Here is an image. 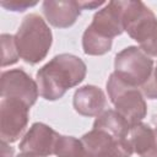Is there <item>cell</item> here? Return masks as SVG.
Masks as SVG:
<instances>
[{
  "instance_id": "obj_18",
  "label": "cell",
  "mask_w": 157,
  "mask_h": 157,
  "mask_svg": "<svg viewBox=\"0 0 157 157\" xmlns=\"http://www.w3.org/2000/svg\"><path fill=\"white\" fill-rule=\"evenodd\" d=\"M141 90H142V93L145 97H147L150 99H157V63L151 72L150 78L141 87Z\"/></svg>"
},
{
  "instance_id": "obj_6",
  "label": "cell",
  "mask_w": 157,
  "mask_h": 157,
  "mask_svg": "<svg viewBox=\"0 0 157 157\" xmlns=\"http://www.w3.org/2000/svg\"><path fill=\"white\" fill-rule=\"evenodd\" d=\"M153 60L141 48L130 45L119 52L114 59V74L134 87H142L151 76Z\"/></svg>"
},
{
  "instance_id": "obj_5",
  "label": "cell",
  "mask_w": 157,
  "mask_h": 157,
  "mask_svg": "<svg viewBox=\"0 0 157 157\" xmlns=\"http://www.w3.org/2000/svg\"><path fill=\"white\" fill-rule=\"evenodd\" d=\"M107 92L115 110L121 114L132 126L142 121L147 114V104L137 87L128 85L114 72L107 81Z\"/></svg>"
},
{
  "instance_id": "obj_21",
  "label": "cell",
  "mask_w": 157,
  "mask_h": 157,
  "mask_svg": "<svg viewBox=\"0 0 157 157\" xmlns=\"http://www.w3.org/2000/svg\"><path fill=\"white\" fill-rule=\"evenodd\" d=\"M17 157H37V156H32V155H27V153H20Z\"/></svg>"
},
{
  "instance_id": "obj_12",
  "label": "cell",
  "mask_w": 157,
  "mask_h": 157,
  "mask_svg": "<svg viewBox=\"0 0 157 157\" xmlns=\"http://www.w3.org/2000/svg\"><path fill=\"white\" fill-rule=\"evenodd\" d=\"M104 92L93 85H85L75 91L72 98L74 109L83 117H98L105 108Z\"/></svg>"
},
{
  "instance_id": "obj_2",
  "label": "cell",
  "mask_w": 157,
  "mask_h": 157,
  "mask_svg": "<svg viewBox=\"0 0 157 157\" xmlns=\"http://www.w3.org/2000/svg\"><path fill=\"white\" fill-rule=\"evenodd\" d=\"M124 32L123 1H109L98 10L82 36V48L87 55H104L112 49L113 38Z\"/></svg>"
},
{
  "instance_id": "obj_7",
  "label": "cell",
  "mask_w": 157,
  "mask_h": 157,
  "mask_svg": "<svg viewBox=\"0 0 157 157\" xmlns=\"http://www.w3.org/2000/svg\"><path fill=\"white\" fill-rule=\"evenodd\" d=\"M29 118V107L16 98H2L0 102V137L11 144L25 131Z\"/></svg>"
},
{
  "instance_id": "obj_17",
  "label": "cell",
  "mask_w": 157,
  "mask_h": 157,
  "mask_svg": "<svg viewBox=\"0 0 157 157\" xmlns=\"http://www.w3.org/2000/svg\"><path fill=\"white\" fill-rule=\"evenodd\" d=\"M38 2L37 1H28V0H1L0 5L9 10V11H15V12H23L25 10L36 6Z\"/></svg>"
},
{
  "instance_id": "obj_10",
  "label": "cell",
  "mask_w": 157,
  "mask_h": 157,
  "mask_svg": "<svg viewBox=\"0 0 157 157\" xmlns=\"http://www.w3.org/2000/svg\"><path fill=\"white\" fill-rule=\"evenodd\" d=\"M59 136L60 135L49 125L44 123H34L22 137L18 147L21 153L48 157L54 155Z\"/></svg>"
},
{
  "instance_id": "obj_9",
  "label": "cell",
  "mask_w": 157,
  "mask_h": 157,
  "mask_svg": "<svg viewBox=\"0 0 157 157\" xmlns=\"http://www.w3.org/2000/svg\"><path fill=\"white\" fill-rule=\"evenodd\" d=\"M1 98H16L29 108L37 102L39 91L37 82L22 69H12L1 74Z\"/></svg>"
},
{
  "instance_id": "obj_11",
  "label": "cell",
  "mask_w": 157,
  "mask_h": 157,
  "mask_svg": "<svg viewBox=\"0 0 157 157\" xmlns=\"http://www.w3.org/2000/svg\"><path fill=\"white\" fill-rule=\"evenodd\" d=\"M42 9L47 21L56 28L72 26L81 13L80 4L75 0H45Z\"/></svg>"
},
{
  "instance_id": "obj_8",
  "label": "cell",
  "mask_w": 157,
  "mask_h": 157,
  "mask_svg": "<svg viewBox=\"0 0 157 157\" xmlns=\"http://www.w3.org/2000/svg\"><path fill=\"white\" fill-rule=\"evenodd\" d=\"M81 141L94 157H131L134 152L128 137H119L98 129L86 132Z\"/></svg>"
},
{
  "instance_id": "obj_22",
  "label": "cell",
  "mask_w": 157,
  "mask_h": 157,
  "mask_svg": "<svg viewBox=\"0 0 157 157\" xmlns=\"http://www.w3.org/2000/svg\"><path fill=\"white\" fill-rule=\"evenodd\" d=\"M153 123H155V125H156V128H155V129L157 130V115H156V117L153 118Z\"/></svg>"
},
{
  "instance_id": "obj_3",
  "label": "cell",
  "mask_w": 157,
  "mask_h": 157,
  "mask_svg": "<svg viewBox=\"0 0 157 157\" xmlns=\"http://www.w3.org/2000/svg\"><path fill=\"white\" fill-rule=\"evenodd\" d=\"M15 42L20 58L34 65L48 55L53 43V34L39 15L29 13L22 20L15 34Z\"/></svg>"
},
{
  "instance_id": "obj_16",
  "label": "cell",
  "mask_w": 157,
  "mask_h": 157,
  "mask_svg": "<svg viewBox=\"0 0 157 157\" xmlns=\"http://www.w3.org/2000/svg\"><path fill=\"white\" fill-rule=\"evenodd\" d=\"M1 39V66H9L16 64L20 59L17 45L15 42V36L4 33L0 37Z\"/></svg>"
},
{
  "instance_id": "obj_1",
  "label": "cell",
  "mask_w": 157,
  "mask_h": 157,
  "mask_svg": "<svg viewBox=\"0 0 157 157\" xmlns=\"http://www.w3.org/2000/svg\"><path fill=\"white\" fill-rule=\"evenodd\" d=\"M86 72L87 66L81 58L69 53L55 55L37 71L39 94L47 101H56L67 90L81 83Z\"/></svg>"
},
{
  "instance_id": "obj_20",
  "label": "cell",
  "mask_w": 157,
  "mask_h": 157,
  "mask_svg": "<svg viewBox=\"0 0 157 157\" xmlns=\"http://www.w3.org/2000/svg\"><path fill=\"white\" fill-rule=\"evenodd\" d=\"M1 146H2V155H4V157H11L12 153H13V148L11 146H9L7 142H4V141H1Z\"/></svg>"
},
{
  "instance_id": "obj_14",
  "label": "cell",
  "mask_w": 157,
  "mask_h": 157,
  "mask_svg": "<svg viewBox=\"0 0 157 157\" xmlns=\"http://www.w3.org/2000/svg\"><path fill=\"white\" fill-rule=\"evenodd\" d=\"M130 128L129 121L114 109L103 110L93 123V129L103 130L119 137H128Z\"/></svg>"
},
{
  "instance_id": "obj_4",
  "label": "cell",
  "mask_w": 157,
  "mask_h": 157,
  "mask_svg": "<svg viewBox=\"0 0 157 157\" xmlns=\"http://www.w3.org/2000/svg\"><path fill=\"white\" fill-rule=\"evenodd\" d=\"M124 31L148 56H157V17L142 1H123Z\"/></svg>"
},
{
  "instance_id": "obj_15",
  "label": "cell",
  "mask_w": 157,
  "mask_h": 157,
  "mask_svg": "<svg viewBox=\"0 0 157 157\" xmlns=\"http://www.w3.org/2000/svg\"><path fill=\"white\" fill-rule=\"evenodd\" d=\"M54 155L56 157H94L81 140L66 135L59 136Z\"/></svg>"
},
{
  "instance_id": "obj_13",
  "label": "cell",
  "mask_w": 157,
  "mask_h": 157,
  "mask_svg": "<svg viewBox=\"0 0 157 157\" xmlns=\"http://www.w3.org/2000/svg\"><path fill=\"white\" fill-rule=\"evenodd\" d=\"M128 139L132 151L140 157H157V130L148 124L139 123L132 125Z\"/></svg>"
},
{
  "instance_id": "obj_19",
  "label": "cell",
  "mask_w": 157,
  "mask_h": 157,
  "mask_svg": "<svg viewBox=\"0 0 157 157\" xmlns=\"http://www.w3.org/2000/svg\"><path fill=\"white\" fill-rule=\"evenodd\" d=\"M81 10H93L102 5H104V1H78Z\"/></svg>"
}]
</instances>
